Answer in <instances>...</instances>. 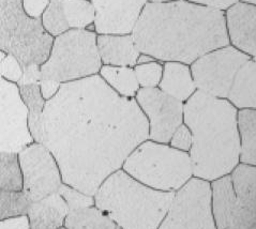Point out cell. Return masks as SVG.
<instances>
[{
	"mask_svg": "<svg viewBox=\"0 0 256 229\" xmlns=\"http://www.w3.org/2000/svg\"><path fill=\"white\" fill-rule=\"evenodd\" d=\"M34 142L28 128V110L18 84L0 76V152L18 154Z\"/></svg>",
	"mask_w": 256,
	"mask_h": 229,
	"instance_id": "8fae6325",
	"label": "cell"
},
{
	"mask_svg": "<svg viewBox=\"0 0 256 229\" xmlns=\"http://www.w3.org/2000/svg\"><path fill=\"white\" fill-rule=\"evenodd\" d=\"M186 2L223 11L230 9L232 6L238 2V0H186Z\"/></svg>",
	"mask_w": 256,
	"mask_h": 229,
	"instance_id": "836d02e7",
	"label": "cell"
},
{
	"mask_svg": "<svg viewBox=\"0 0 256 229\" xmlns=\"http://www.w3.org/2000/svg\"><path fill=\"white\" fill-rule=\"evenodd\" d=\"M42 26L52 36H58L70 29L66 20L62 0H50L41 16Z\"/></svg>",
	"mask_w": 256,
	"mask_h": 229,
	"instance_id": "83f0119b",
	"label": "cell"
},
{
	"mask_svg": "<svg viewBox=\"0 0 256 229\" xmlns=\"http://www.w3.org/2000/svg\"><path fill=\"white\" fill-rule=\"evenodd\" d=\"M22 68L18 59L12 55H6L0 62V76L14 84H18L22 78Z\"/></svg>",
	"mask_w": 256,
	"mask_h": 229,
	"instance_id": "4dcf8cb0",
	"label": "cell"
},
{
	"mask_svg": "<svg viewBox=\"0 0 256 229\" xmlns=\"http://www.w3.org/2000/svg\"><path fill=\"white\" fill-rule=\"evenodd\" d=\"M250 58L230 45L202 56L191 66L196 88L212 96L228 98L239 68Z\"/></svg>",
	"mask_w": 256,
	"mask_h": 229,
	"instance_id": "9c48e42d",
	"label": "cell"
},
{
	"mask_svg": "<svg viewBox=\"0 0 256 229\" xmlns=\"http://www.w3.org/2000/svg\"><path fill=\"white\" fill-rule=\"evenodd\" d=\"M237 121L240 136V162L256 166V110H239Z\"/></svg>",
	"mask_w": 256,
	"mask_h": 229,
	"instance_id": "44dd1931",
	"label": "cell"
},
{
	"mask_svg": "<svg viewBox=\"0 0 256 229\" xmlns=\"http://www.w3.org/2000/svg\"><path fill=\"white\" fill-rule=\"evenodd\" d=\"M69 208L60 194L54 193L41 200L30 202L27 216L30 229H59L64 226Z\"/></svg>",
	"mask_w": 256,
	"mask_h": 229,
	"instance_id": "e0dca14e",
	"label": "cell"
},
{
	"mask_svg": "<svg viewBox=\"0 0 256 229\" xmlns=\"http://www.w3.org/2000/svg\"><path fill=\"white\" fill-rule=\"evenodd\" d=\"M60 86H62V84L52 80H41L39 82L41 94L45 101H48L52 98H54L60 89Z\"/></svg>",
	"mask_w": 256,
	"mask_h": 229,
	"instance_id": "d590c367",
	"label": "cell"
},
{
	"mask_svg": "<svg viewBox=\"0 0 256 229\" xmlns=\"http://www.w3.org/2000/svg\"><path fill=\"white\" fill-rule=\"evenodd\" d=\"M96 36V32L88 29H69L56 36L48 59L40 66V80L64 84L99 73L102 61Z\"/></svg>",
	"mask_w": 256,
	"mask_h": 229,
	"instance_id": "52a82bcc",
	"label": "cell"
},
{
	"mask_svg": "<svg viewBox=\"0 0 256 229\" xmlns=\"http://www.w3.org/2000/svg\"><path fill=\"white\" fill-rule=\"evenodd\" d=\"M96 45L102 64L112 66H135L140 55L130 34H99Z\"/></svg>",
	"mask_w": 256,
	"mask_h": 229,
	"instance_id": "2e32d148",
	"label": "cell"
},
{
	"mask_svg": "<svg viewBox=\"0 0 256 229\" xmlns=\"http://www.w3.org/2000/svg\"><path fill=\"white\" fill-rule=\"evenodd\" d=\"M59 229H66V227L64 226V227H62V228H59Z\"/></svg>",
	"mask_w": 256,
	"mask_h": 229,
	"instance_id": "b9f144b4",
	"label": "cell"
},
{
	"mask_svg": "<svg viewBox=\"0 0 256 229\" xmlns=\"http://www.w3.org/2000/svg\"><path fill=\"white\" fill-rule=\"evenodd\" d=\"M148 138L136 100L119 96L99 74L62 84L45 102L42 144L56 158L64 184L84 194L94 196Z\"/></svg>",
	"mask_w": 256,
	"mask_h": 229,
	"instance_id": "6da1fadb",
	"label": "cell"
},
{
	"mask_svg": "<svg viewBox=\"0 0 256 229\" xmlns=\"http://www.w3.org/2000/svg\"><path fill=\"white\" fill-rule=\"evenodd\" d=\"M212 206L216 229H226L242 216L246 206L236 194L232 176L226 174L212 181Z\"/></svg>",
	"mask_w": 256,
	"mask_h": 229,
	"instance_id": "9a60e30c",
	"label": "cell"
},
{
	"mask_svg": "<svg viewBox=\"0 0 256 229\" xmlns=\"http://www.w3.org/2000/svg\"><path fill=\"white\" fill-rule=\"evenodd\" d=\"M20 94L28 110V128L34 142L43 140V110L45 101L40 91L39 82L20 85Z\"/></svg>",
	"mask_w": 256,
	"mask_h": 229,
	"instance_id": "ffe728a7",
	"label": "cell"
},
{
	"mask_svg": "<svg viewBox=\"0 0 256 229\" xmlns=\"http://www.w3.org/2000/svg\"><path fill=\"white\" fill-rule=\"evenodd\" d=\"M94 30L99 34H130L147 0H92Z\"/></svg>",
	"mask_w": 256,
	"mask_h": 229,
	"instance_id": "4fadbf2b",
	"label": "cell"
},
{
	"mask_svg": "<svg viewBox=\"0 0 256 229\" xmlns=\"http://www.w3.org/2000/svg\"><path fill=\"white\" fill-rule=\"evenodd\" d=\"M30 202L22 190H0V220L27 216Z\"/></svg>",
	"mask_w": 256,
	"mask_h": 229,
	"instance_id": "4316f807",
	"label": "cell"
},
{
	"mask_svg": "<svg viewBox=\"0 0 256 229\" xmlns=\"http://www.w3.org/2000/svg\"><path fill=\"white\" fill-rule=\"evenodd\" d=\"M140 86L142 88H156L159 86L163 74V66L156 61L136 64L134 68Z\"/></svg>",
	"mask_w": 256,
	"mask_h": 229,
	"instance_id": "f1b7e54d",
	"label": "cell"
},
{
	"mask_svg": "<svg viewBox=\"0 0 256 229\" xmlns=\"http://www.w3.org/2000/svg\"><path fill=\"white\" fill-rule=\"evenodd\" d=\"M234 188L239 200L256 213V166L238 165L232 174Z\"/></svg>",
	"mask_w": 256,
	"mask_h": 229,
	"instance_id": "cb8c5ba5",
	"label": "cell"
},
{
	"mask_svg": "<svg viewBox=\"0 0 256 229\" xmlns=\"http://www.w3.org/2000/svg\"><path fill=\"white\" fill-rule=\"evenodd\" d=\"M136 102L148 120L150 140L168 144L184 122V103L156 87L140 89Z\"/></svg>",
	"mask_w": 256,
	"mask_h": 229,
	"instance_id": "7c38bea8",
	"label": "cell"
},
{
	"mask_svg": "<svg viewBox=\"0 0 256 229\" xmlns=\"http://www.w3.org/2000/svg\"><path fill=\"white\" fill-rule=\"evenodd\" d=\"M99 73L104 82L119 96L134 98L140 90V84L132 68L102 66Z\"/></svg>",
	"mask_w": 256,
	"mask_h": 229,
	"instance_id": "7402d4cb",
	"label": "cell"
},
{
	"mask_svg": "<svg viewBox=\"0 0 256 229\" xmlns=\"http://www.w3.org/2000/svg\"><path fill=\"white\" fill-rule=\"evenodd\" d=\"M58 193L62 196L70 211L85 209L94 206V197L84 194L80 190L68 184L60 186Z\"/></svg>",
	"mask_w": 256,
	"mask_h": 229,
	"instance_id": "f546056e",
	"label": "cell"
},
{
	"mask_svg": "<svg viewBox=\"0 0 256 229\" xmlns=\"http://www.w3.org/2000/svg\"><path fill=\"white\" fill-rule=\"evenodd\" d=\"M66 229H122L96 206L70 211L64 220Z\"/></svg>",
	"mask_w": 256,
	"mask_h": 229,
	"instance_id": "603a6c76",
	"label": "cell"
},
{
	"mask_svg": "<svg viewBox=\"0 0 256 229\" xmlns=\"http://www.w3.org/2000/svg\"><path fill=\"white\" fill-rule=\"evenodd\" d=\"M70 29H88L94 22L96 11L89 0H62Z\"/></svg>",
	"mask_w": 256,
	"mask_h": 229,
	"instance_id": "d4e9b609",
	"label": "cell"
},
{
	"mask_svg": "<svg viewBox=\"0 0 256 229\" xmlns=\"http://www.w3.org/2000/svg\"><path fill=\"white\" fill-rule=\"evenodd\" d=\"M22 176V192L30 202L57 193L64 184L56 158L39 142H32L18 152Z\"/></svg>",
	"mask_w": 256,
	"mask_h": 229,
	"instance_id": "30bf717a",
	"label": "cell"
},
{
	"mask_svg": "<svg viewBox=\"0 0 256 229\" xmlns=\"http://www.w3.org/2000/svg\"><path fill=\"white\" fill-rule=\"evenodd\" d=\"M226 27L232 46L256 57V6L238 2L228 9Z\"/></svg>",
	"mask_w": 256,
	"mask_h": 229,
	"instance_id": "5bb4252c",
	"label": "cell"
},
{
	"mask_svg": "<svg viewBox=\"0 0 256 229\" xmlns=\"http://www.w3.org/2000/svg\"><path fill=\"white\" fill-rule=\"evenodd\" d=\"M170 147L180 151L188 152L192 147V133L186 124L180 126L170 140Z\"/></svg>",
	"mask_w": 256,
	"mask_h": 229,
	"instance_id": "1f68e13d",
	"label": "cell"
},
{
	"mask_svg": "<svg viewBox=\"0 0 256 229\" xmlns=\"http://www.w3.org/2000/svg\"><path fill=\"white\" fill-rule=\"evenodd\" d=\"M0 229H30L27 216H20L0 220Z\"/></svg>",
	"mask_w": 256,
	"mask_h": 229,
	"instance_id": "e575fe53",
	"label": "cell"
},
{
	"mask_svg": "<svg viewBox=\"0 0 256 229\" xmlns=\"http://www.w3.org/2000/svg\"><path fill=\"white\" fill-rule=\"evenodd\" d=\"M152 2L156 4H162V2H175V0H150Z\"/></svg>",
	"mask_w": 256,
	"mask_h": 229,
	"instance_id": "74e56055",
	"label": "cell"
},
{
	"mask_svg": "<svg viewBox=\"0 0 256 229\" xmlns=\"http://www.w3.org/2000/svg\"><path fill=\"white\" fill-rule=\"evenodd\" d=\"M6 56V54H4V52H2V50H0V62H2V59L4 58Z\"/></svg>",
	"mask_w": 256,
	"mask_h": 229,
	"instance_id": "ab89813d",
	"label": "cell"
},
{
	"mask_svg": "<svg viewBox=\"0 0 256 229\" xmlns=\"http://www.w3.org/2000/svg\"><path fill=\"white\" fill-rule=\"evenodd\" d=\"M0 190H22L18 154L0 152Z\"/></svg>",
	"mask_w": 256,
	"mask_h": 229,
	"instance_id": "484cf974",
	"label": "cell"
},
{
	"mask_svg": "<svg viewBox=\"0 0 256 229\" xmlns=\"http://www.w3.org/2000/svg\"><path fill=\"white\" fill-rule=\"evenodd\" d=\"M159 88L176 100L186 102L196 91L191 68L182 62L168 61L163 66Z\"/></svg>",
	"mask_w": 256,
	"mask_h": 229,
	"instance_id": "ac0fdd59",
	"label": "cell"
},
{
	"mask_svg": "<svg viewBox=\"0 0 256 229\" xmlns=\"http://www.w3.org/2000/svg\"><path fill=\"white\" fill-rule=\"evenodd\" d=\"M238 110L230 101L198 90L184 105V121L192 133L190 158L196 178L214 181L232 172L240 162Z\"/></svg>",
	"mask_w": 256,
	"mask_h": 229,
	"instance_id": "3957f363",
	"label": "cell"
},
{
	"mask_svg": "<svg viewBox=\"0 0 256 229\" xmlns=\"http://www.w3.org/2000/svg\"><path fill=\"white\" fill-rule=\"evenodd\" d=\"M132 36L142 54L184 64L230 44L225 13L186 0L147 4Z\"/></svg>",
	"mask_w": 256,
	"mask_h": 229,
	"instance_id": "7a4b0ae2",
	"label": "cell"
},
{
	"mask_svg": "<svg viewBox=\"0 0 256 229\" xmlns=\"http://www.w3.org/2000/svg\"><path fill=\"white\" fill-rule=\"evenodd\" d=\"M54 36L22 9V0H0V50L18 59L22 70L40 68L48 59Z\"/></svg>",
	"mask_w": 256,
	"mask_h": 229,
	"instance_id": "8992f818",
	"label": "cell"
},
{
	"mask_svg": "<svg viewBox=\"0 0 256 229\" xmlns=\"http://www.w3.org/2000/svg\"><path fill=\"white\" fill-rule=\"evenodd\" d=\"M50 0H22V9L32 18H41Z\"/></svg>",
	"mask_w": 256,
	"mask_h": 229,
	"instance_id": "d6a6232c",
	"label": "cell"
},
{
	"mask_svg": "<svg viewBox=\"0 0 256 229\" xmlns=\"http://www.w3.org/2000/svg\"><path fill=\"white\" fill-rule=\"evenodd\" d=\"M156 59H154L152 57H150L148 55L145 54H142L140 55L138 59V64H148V62H152V61H154Z\"/></svg>",
	"mask_w": 256,
	"mask_h": 229,
	"instance_id": "8d00e7d4",
	"label": "cell"
},
{
	"mask_svg": "<svg viewBox=\"0 0 256 229\" xmlns=\"http://www.w3.org/2000/svg\"><path fill=\"white\" fill-rule=\"evenodd\" d=\"M246 229H256V222L254 224H252L249 228H246Z\"/></svg>",
	"mask_w": 256,
	"mask_h": 229,
	"instance_id": "60d3db41",
	"label": "cell"
},
{
	"mask_svg": "<svg viewBox=\"0 0 256 229\" xmlns=\"http://www.w3.org/2000/svg\"><path fill=\"white\" fill-rule=\"evenodd\" d=\"M158 229H216L210 183L196 177L188 181L175 193Z\"/></svg>",
	"mask_w": 256,
	"mask_h": 229,
	"instance_id": "ba28073f",
	"label": "cell"
},
{
	"mask_svg": "<svg viewBox=\"0 0 256 229\" xmlns=\"http://www.w3.org/2000/svg\"><path fill=\"white\" fill-rule=\"evenodd\" d=\"M176 192L142 184L124 170L112 172L94 194V206L122 229H158Z\"/></svg>",
	"mask_w": 256,
	"mask_h": 229,
	"instance_id": "277c9868",
	"label": "cell"
},
{
	"mask_svg": "<svg viewBox=\"0 0 256 229\" xmlns=\"http://www.w3.org/2000/svg\"><path fill=\"white\" fill-rule=\"evenodd\" d=\"M122 170L142 184L162 192H176L193 176L188 152L152 140L142 142L126 158Z\"/></svg>",
	"mask_w": 256,
	"mask_h": 229,
	"instance_id": "5b68a950",
	"label": "cell"
},
{
	"mask_svg": "<svg viewBox=\"0 0 256 229\" xmlns=\"http://www.w3.org/2000/svg\"><path fill=\"white\" fill-rule=\"evenodd\" d=\"M242 2H246V4H253L256 6V0H242Z\"/></svg>",
	"mask_w": 256,
	"mask_h": 229,
	"instance_id": "f35d334b",
	"label": "cell"
},
{
	"mask_svg": "<svg viewBox=\"0 0 256 229\" xmlns=\"http://www.w3.org/2000/svg\"><path fill=\"white\" fill-rule=\"evenodd\" d=\"M228 98L236 108L256 110V57L239 68Z\"/></svg>",
	"mask_w": 256,
	"mask_h": 229,
	"instance_id": "d6986e66",
	"label": "cell"
}]
</instances>
